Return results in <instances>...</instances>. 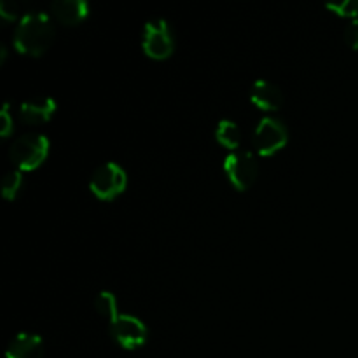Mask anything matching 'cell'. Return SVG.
Wrapping results in <instances>:
<instances>
[{
    "mask_svg": "<svg viewBox=\"0 0 358 358\" xmlns=\"http://www.w3.org/2000/svg\"><path fill=\"white\" fill-rule=\"evenodd\" d=\"M55 23L45 13H27L17 21L14 31V48L20 55L38 58L55 42Z\"/></svg>",
    "mask_w": 358,
    "mask_h": 358,
    "instance_id": "6da1fadb",
    "label": "cell"
},
{
    "mask_svg": "<svg viewBox=\"0 0 358 358\" xmlns=\"http://www.w3.org/2000/svg\"><path fill=\"white\" fill-rule=\"evenodd\" d=\"M49 140L38 133H28L20 136L10 145L9 157L20 171H34L48 159Z\"/></svg>",
    "mask_w": 358,
    "mask_h": 358,
    "instance_id": "7a4b0ae2",
    "label": "cell"
},
{
    "mask_svg": "<svg viewBox=\"0 0 358 358\" xmlns=\"http://www.w3.org/2000/svg\"><path fill=\"white\" fill-rule=\"evenodd\" d=\"M128 175L117 163H105L90 178V191L100 201H112L124 192Z\"/></svg>",
    "mask_w": 358,
    "mask_h": 358,
    "instance_id": "3957f363",
    "label": "cell"
},
{
    "mask_svg": "<svg viewBox=\"0 0 358 358\" xmlns=\"http://www.w3.org/2000/svg\"><path fill=\"white\" fill-rule=\"evenodd\" d=\"M224 171H226L227 180L236 191H247L255 184L259 177L257 157L248 150L231 152L224 161Z\"/></svg>",
    "mask_w": 358,
    "mask_h": 358,
    "instance_id": "277c9868",
    "label": "cell"
},
{
    "mask_svg": "<svg viewBox=\"0 0 358 358\" xmlns=\"http://www.w3.org/2000/svg\"><path fill=\"white\" fill-rule=\"evenodd\" d=\"M142 49L150 59H166L175 51V38L170 24L164 20H150L143 27Z\"/></svg>",
    "mask_w": 358,
    "mask_h": 358,
    "instance_id": "5b68a950",
    "label": "cell"
},
{
    "mask_svg": "<svg viewBox=\"0 0 358 358\" xmlns=\"http://www.w3.org/2000/svg\"><path fill=\"white\" fill-rule=\"evenodd\" d=\"M289 142V129L276 117H264L259 121L254 131L255 152L261 156H275Z\"/></svg>",
    "mask_w": 358,
    "mask_h": 358,
    "instance_id": "8992f818",
    "label": "cell"
},
{
    "mask_svg": "<svg viewBox=\"0 0 358 358\" xmlns=\"http://www.w3.org/2000/svg\"><path fill=\"white\" fill-rule=\"evenodd\" d=\"M110 336L121 348H142L149 338L145 324L133 315H119L110 324Z\"/></svg>",
    "mask_w": 358,
    "mask_h": 358,
    "instance_id": "52a82bcc",
    "label": "cell"
},
{
    "mask_svg": "<svg viewBox=\"0 0 358 358\" xmlns=\"http://www.w3.org/2000/svg\"><path fill=\"white\" fill-rule=\"evenodd\" d=\"M56 101L49 96H37L34 100L23 101L20 107V119L24 124H44V122L51 121V117L55 115Z\"/></svg>",
    "mask_w": 358,
    "mask_h": 358,
    "instance_id": "ba28073f",
    "label": "cell"
},
{
    "mask_svg": "<svg viewBox=\"0 0 358 358\" xmlns=\"http://www.w3.org/2000/svg\"><path fill=\"white\" fill-rule=\"evenodd\" d=\"M250 101L264 112H276L283 105V93L278 86L264 79L255 80L250 91Z\"/></svg>",
    "mask_w": 358,
    "mask_h": 358,
    "instance_id": "9c48e42d",
    "label": "cell"
},
{
    "mask_svg": "<svg viewBox=\"0 0 358 358\" xmlns=\"http://www.w3.org/2000/svg\"><path fill=\"white\" fill-rule=\"evenodd\" d=\"M51 14L58 23L76 27L90 16V3L84 0H56L51 6Z\"/></svg>",
    "mask_w": 358,
    "mask_h": 358,
    "instance_id": "30bf717a",
    "label": "cell"
},
{
    "mask_svg": "<svg viewBox=\"0 0 358 358\" xmlns=\"http://www.w3.org/2000/svg\"><path fill=\"white\" fill-rule=\"evenodd\" d=\"M44 357V341L38 334H21L10 339L6 350V358H42Z\"/></svg>",
    "mask_w": 358,
    "mask_h": 358,
    "instance_id": "8fae6325",
    "label": "cell"
},
{
    "mask_svg": "<svg viewBox=\"0 0 358 358\" xmlns=\"http://www.w3.org/2000/svg\"><path fill=\"white\" fill-rule=\"evenodd\" d=\"M215 138L220 145L226 147V149H229V150H233V152H236V149L240 147V143H241L240 128H238V124L234 121L224 119V121H220L219 124H217Z\"/></svg>",
    "mask_w": 358,
    "mask_h": 358,
    "instance_id": "7c38bea8",
    "label": "cell"
},
{
    "mask_svg": "<svg viewBox=\"0 0 358 358\" xmlns=\"http://www.w3.org/2000/svg\"><path fill=\"white\" fill-rule=\"evenodd\" d=\"M94 310H96L101 317L107 318L108 324H112V322L119 317L117 299H115L114 294L107 292V290H103V292H100L94 297Z\"/></svg>",
    "mask_w": 358,
    "mask_h": 358,
    "instance_id": "4fadbf2b",
    "label": "cell"
},
{
    "mask_svg": "<svg viewBox=\"0 0 358 358\" xmlns=\"http://www.w3.org/2000/svg\"><path fill=\"white\" fill-rule=\"evenodd\" d=\"M23 187V171L10 170L2 178V196L6 201H14Z\"/></svg>",
    "mask_w": 358,
    "mask_h": 358,
    "instance_id": "5bb4252c",
    "label": "cell"
},
{
    "mask_svg": "<svg viewBox=\"0 0 358 358\" xmlns=\"http://www.w3.org/2000/svg\"><path fill=\"white\" fill-rule=\"evenodd\" d=\"M325 9L338 14L341 17H350V20H358V0H341V2H329L325 3Z\"/></svg>",
    "mask_w": 358,
    "mask_h": 358,
    "instance_id": "9a60e30c",
    "label": "cell"
},
{
    "mask_svg": "<svg viewBox=\"0 0 358 358\" xmlns=\"http://www.w3.org/2000/svg\"><path fill=\"white\" fill-rule=\"evenodd\" d=\"M14 131V121L10 115L9 103H3L2 112H0V136L2 138H9Z\"/></svg>",
    "mask_w": 358,
    "mask_h": 358,
    "instance_id": "2e32d148",
    "label": "cell"
},
{
    "mask_svg": "<svg viewBox=\"0 0 358 358\" xmlns=\"http://www.w3.org/2000/svg\"><path fill=\"white\" fill-rule=\"evenodd\" d=\"M0 16L6 21H16L23 17L20 16V7H17V3L10 2V0H3V2L0 3Z\"/></svg>",
    "mask_w": 358,
    "mask_h": 358,
    "instance_id": "e0dca14e",
    "label": "cell"
},
{
    "mask_svg": "<svg viewBox=\"0 0 358 358\" xmlns=\"http://www.w3.org/2000/svg\"><path fill=\"white\" fill-rule=\"evenodd\" d=\"M345 42L350 48L358 51V20L350 21L348 27L345 28Z\"/></svg>",
    "mask_w": 358,
    "mask_h": 358,
    "instance_id": "ac0fdd59",
    "label": "cell"
},
{
    "mask_svg": "<svg viewBox=\"0 0 358 358\" xmlns=\"http://www.w3.org/2000/svg\"><path fill=\"white\" fill-rule=\"evenodd\" d=\"M6 58H7V49L6 45H2V49H0V63L6 62Z\"/></svg>",
    "mask_w": 358,
    "mask_h": 358,
    "instance_id": "d6986e66",
    "label": "cell"
}]
</instances>
